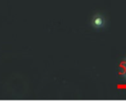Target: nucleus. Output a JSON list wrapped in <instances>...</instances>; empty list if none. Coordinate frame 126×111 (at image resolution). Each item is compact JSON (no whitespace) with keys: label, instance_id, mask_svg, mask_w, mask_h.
Returning a JSON list of instances; mask_svg holds the SVG:
<instances>
[{"label":"nucleus","instance_id":"obj_1","mask_svg":"<svg viewBox=\"0 0 126 111\" xmlns=\"http://www.w3.org/2000/svg\"><path fill=\"white\" fill-rule=\"evenodd\" d=\"M92 26L94 28H102L105 25V18L101 14H95L92 18Z\"/></svg>","mask_w":126,"mask_h":111}]
</instances>
